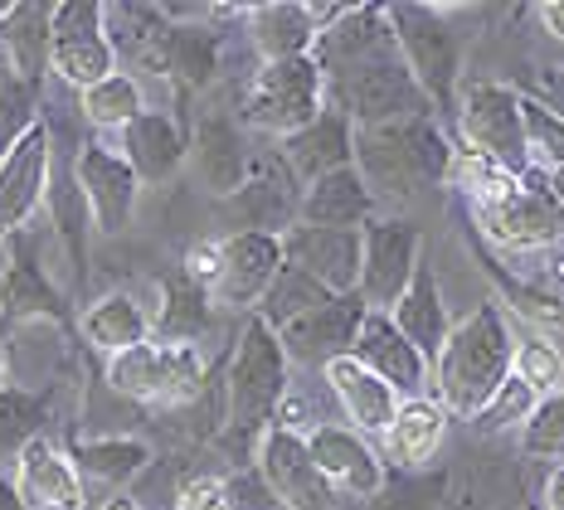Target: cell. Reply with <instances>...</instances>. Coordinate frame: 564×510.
<instances>
[{"instance_id": "cell-13", "label": "cell", "mask_w": 564, "mask_h": 510, "mask_svg": "<svg viewBox=\"0 0 564 510\" xmlns=\"http://www.w3.org/2000/svg\"><path fill=\"white\" fill-rule=\"evenodd\" d=\"M288 268L282 258V234H263V229H234L219 239V278L209 296L215 306H229V312H258L263 296L273 292L278 272Z\"/></svg>"}, {"instance_id": "cell-49", "label": "cell", "mask_w": 564, "mask_h": 510, "mask_svg": "<svg viewBox=\"0 0 564 510\" xmlns=\"http://www.w3.org/2000/svg\"><path fill=\"white\" fill-rule=\"evenodd\" d=\"M98 510H141V501H137V496H127V491H112Z\"/></svg>"}, {"instance_id": "cell-16", "label": "cell", "mask_w": 564, "mask_h": 510, "mask_svg": "<svg viewBox=\"0 0 564 510\" xmlns=\"http://www.w3.org/2000/svg\"><path fill=\"white\" fill-rule=\"evenodd\" d=\"M282 258L288 268L307 272L316 287L332 296L360 292V263H366V239L350 229H316V224H288L282 234Z\"/></svg>"}, {"instance_id": "cell-4", "label": "cell", "mask_w": 564, "mask_h": 510, "mask_svg": "<svg viewBox=\"0 0 564 510\" xmlns=\"http://www.w3.org/2000/svg\"><path fill=\"white\" fill-rule=\"evenodd\" d=\"M288 379H292V360L282 350V336L263 316H249L239 330V346H234L229 384H225L229 428L263 437L288 409Z\"/></svg>"}, {"instance_id": "cell-41", "label": "cell", "mask_w": 564, "mask_h": 510, "mask_svg": "<svg viewBox=\"0 0 564 510\" xmlns=\"http://www.w3.org/2000/svg\"><path fill=\"white\" fill-rule=\"evenodd\" d=\"M516 379H525L540 399L560 394V384H564L560 346H550L545 336H516Z\"/></svg>"}, {"instance_id": "cell-3", "label": "cell", "mask_w": 564, "mask_h": 510, "mask_svg": "<svg viewBox=\"0 0 564 510\" xmlns=\"http://www.w3.org/2000/svg\"><path fill=\"white\" fill-rule=\"evenodd\" d=\"M326 102L350 117L356 132H375V127L414 122V117H438L423 88L409 74L399 44H384L375 54H360L350 64L326 68Z\"/></svg>"}, {"instance_id": "cell-25", "label": "cell", "mask_w": 564, "mask_h": 510, "mask_svg": "<svg viewBox=\"0 0 564 510\" xmlns=\"http://www.w3.org/2000/svg\"><path fill=\"white\" fill-rule=\"evenodd\" d=\"M0 58L30 93L44 83V74H54V0H15L10 6V20L0 25Z\"/></svg>"}, {"instance_id": "cell-52", "label": "cell", "mask_w": 564, "mask_h": 510, "mask_svg": "<svg viewBox=\"0 0 564 510\" xmlns=\"http://www.w3.org/2000/svg\"><path fill=\"white\" fill-rule=\"evenodd\" d=\"M10 6H15V0H0V25H6V20H10Z\"/></svg>"}, {"instance_id": "cell-50", "label": "cell", "mask_w": 564, "mask_h": 510, "mask_svg": "<svg viewBox=\"0 0 564 510\" xmlns=\"http://www.w3.org/2000/svg\"><path fill=\"white\" fill-rule=\"evenodd\" d=\"M6 389H15V384H10V355L0 346V394H6Z\"/></svg>"}, {"instance_id": "cell-10", "label": "cell", "mask_w": 564, "mask_h": 510, "mask_svg": "<svg viewBox=\"0 0 564 510\" xmlns=\"http://www.w3.org/2000/svg\"><path fill=\"white\" fill-rule=\"evenodd\" d=\"M54 181V137L40 117H30L0 151V239H15L50 205Z\"/></svg>"}, {"instance_id": "cell-20", "label": "cell", "mask_w": 564, "mask_h": 510, "mask_svg": "<svg viewBox=\"0 0 564 510\" xmlns=\"http://www.w3.org/2000/svg\"><path fill=\"white\" fill-rule=\"evenodd\" d=\"M191 161L205 189L219 199H239L253 181V156H249V141H243V127L225 112H205L195 122Z\"/></svg>"}, {"instance_id": "cell-32", "label": "cell", "mask_w": 564, "mask_h": 510, "mask_svg": "<svg viewBox=\"0 0 564 510\" xmlns=\"http://www.w3.org/2000/svg\"><path fill=\"white\" fill-rule=\"evenodd\" d=\"M448 419L453 413L443 409L438 399H404L390 423V433L380 437L384 443V457L394 462V467H423L433 453L443 447V433H448Z\"/></svg>"}, {"instance_id": "cell-36", "label": "cell", "mask_w": 564, "mask_h": 510, "mask_svg": "<svg viewBox=\"0 0 564 510\" xmlns=\"http://www.w3.org/2000/svg\"><path fill=\"white\" fill-rule=\"evenodd\" d=\"M50 215H54V229H58V239H64L68 258H74V268L88 272L93 209L84 199V185H78V175H74V161H68L64 171H54V181H50Z\"/></svg>"}, {"instance_id": "cell-7", "label": "cell", "mask_w": 564, "mask_h": 510, "mask_svg": "<svg viewBox=\"0 0 564 510\" xmlns=\"http://www.w3.org/2000/svg\"><path fill=\"white\" fill-rule=\"evenodd\" d=\"M205 350L185 346V340H161L151 336L147 346L117 355L108 360V384L117 399L151 403V409H175V403H191L205 389Z\"/></svg>"}, {"instance_id": "cell-42", "label": "cell", "mask_w": 564, "mask_h": 510, "mask_svg": "<svg viewBox=\"0 0 564 510\" xmlns=\"http://www.w3.org/2000/svg\"><path fill=\"white\" fill-rule=\"evenodd\" d=\"M535 409H540V394L525 379H507V384L497 389V399L487 403V409L477 413V433H511V428H525V423L535 419Z\"/></svg>"}, {"instance_id": "cell-27", "label": "cell", "mask_w": 564, "mask_h": 510, "mask_svg": "<svg viewBox=\"0 0 564 510\" xmlns=\"http://www.w3.org/2000/svg\"><path fill=\"white\" fill-rule=\"evenodd\" d=\"M117 151L127 156L141 185H166L191 161V137L181 132V122L171 112H147L117 137Z\"/></svg>"}, {"instance_id": "cell-1", "label": "cell", "mask_w": 564, "mask_h": 510, "mask_svg": "<svg viewBox=\"0 0 564 510\" xmlns=\"http://www.w3.org/2000/svg\"><path fill=\"white\" fill-rule=\"evenodd\" d=\"M511 375H516V330L497 302H481L463 322H453L448 346L433 360V399L453 419H477Z\"/></svg>"}, {"instance_id": "cell-43", "label": "cell", "mask_w": 564, "mask_h": 510, "mask_svg": "<svg viewBox=\"0 0 564 510\" xmlns=\"http://www.w3.org/2000/svg\"><path fill=\"white\" fill-rule=\"evenodd\" d=\"M521 453L525 457H545L564 467V389L550 399H540L535 419L521 428Z\"/></svg>"}, {"instance_id": "cell-29", "label": "cell", "mask_w": 564, "mask_h": 510, "mask_svg": "<svg viewBox=\"0 0 564 510\" xmlns=\"http://www.w3.org/2000/svg\"><path fill=\"white\" fill-rule=\"evenodd\" d=\"M78 330H84V340L98 355L117 360V355L147 346V340L156 336V322H151V312L137 302L132 292H108L78 316Z\"/></svg>"}, {"instance_id": "cell-26", "label": "cell", "mask_w": 564, "mask_h": 510, "mask_svg": "<svg viewBox=\"0 0 564 510\" xmlns=\"http://www.w3.org/2000/svg\"><path fill=\"white\" fill-rule=\"evenodd\" d=\"M370 219H380V199L366 185V175L356 165L336 175H322L316 185L302 189V205H297V224H316V229H350L360 234Z\"/></svg>"}, {"instance_id": "cell-2", "label": "cell", "mask_w": 564, "mask_h": 510, "mask_svg": "<svg viewBox=\"0 0 564 510\" xmlns=\"http://www.w3.org/2000/svg\"><path fill=\"white\" fill-rule=\"evenodd\" d=\"M453 156L457 147L438 127V117L356 132V171L366 175L375 199H414L419 189L443 185L453 175Z\"/></svg>"}, {"instance_id": "cell-37", "label": "cell", "mask_w": 564, "mask_h": 510, "mask_svg": "<svg viewBox=\"0 0 564 510\" xmlns=\"http://www.w3.org/2000/svg\"><path fill=\"white\" fill-rule=\"evenodd\" d=\"M322 302H332V292L326 287H316V282L307 278V272H297V268H282L278 272V282H273V292L263 296V306H258L253 316H263L273 330H282V326H292L297 316H307V312H316Z\"/></svg>"}, {"instance_id": "cell-15", "label": "cell", "mask_w": 564, "mask_h": 510, "mask_svg": "<svg viewBox=\"0 0 564 510\" xmlns=\"http://www.w3.org/2000/svg\"><path fill=\"white\" fill-rule=\"evenodd\" d=\"M74 175H78V185H84V199L93 209V229L98 234L132 229L141 181L112 141H84V147L74 151Z\"/></svg>"}, {"instance_id": "cell-22", "label": "cell", "mask_w": 564, "mask_h": 510, "mask_svg": "<svg viewBox=\"0 0 564 510\" xmlns=\"http://www.w3.org/2000/svg\"><path fill=\"white\" fill-rule=\"evenodd\" d=\"M278 156L292 171V181H302V189H307L322 181V175H336V171H346V165H356V127H350L346 112L326 108L312 127H302V132H292L282 141Z\"/></svg>"}, {"instance_id": "cell-31", "label": "cell", "mask_w": 564, "mask_h": 510, "mask_svg": "<svg viewBox=\"0 0 564 510\" xmlns=\"http://www.w3.org/2000/svg\"><path fill=\"white\" fill-rule=\"evenodd\" d=\"M390 316H394V326L429 355V365L438 360L443 346H448V336H453V316H448V302H443V287H438V278H433L429 258H423L419 278L409 282V292L394 302Z\"/></svg>"}, {"instance_id": "cell-46", "label": "cell", "mask_w": 564, "mask_h": 510, "mask_svg": "<svg viewBox=\"0 0 564 510\" xmlns=\"http://www.w3.org/2000/svg\"><path fill=\"white\" fill-rule=\"evenodd\" d=\"M535 15H540V25H545L550 40H560V44H564V0H545V6H540Z\"/></svg>"}, {"instance_id": "cell-21", "label": "cell", "mask_w": 564, "mask_h": 510, "mask_svg": "<svg viewBox=\"0 0 564 510\" xmlns=\"http://www.w3.org/2000/svg\"><path fill=\"white\" fill-rule=\"evenodd\" d=\"M15 491L30 510H84L88 501V481L78 477L74 453L54 437H34L15 457Z\"/></svg>"}, {"instance_id": "cell-19", "label": "cell", "mask_w": 564, "mask_h": 510, "mask_svg": "<svg viewBox=\"0 0 564 510\" xmlns=\"http://www.w3.org/2000/svg\"><path fill=\"white\" fill-rule=\"evenodd\" d=\"M350 355H356L366 370L380 375L399 399H423V389H433V365H429V355H423L414 340H409L404 330L394 326L390 312H370V316H366V326H360L356 350H350Z\"/></svg>"}, {"instance_id": "cell-9", "label": "cell", "mask_w": 564, "mask_h": 510, "mask_svg": "<svg viewBox=\"0 0 564 510\" xmlns=\"http://www.w3.org/2000/svg\"><path fill=\"white\" fill-rule=\"evenodd\" d=\"M54 78L74 93L98 88L122 68L108 40V6L102 0H54Z\"/></svg>"}, {"instance_id": "cell-30", "label": "cell", "mask_w": 564, "mask_h": 510, "mask_svg": "<svg viewBox=\"0 0 564 510\" xmlns=\"http://www.w3.org/2000/svg\"><path fill=\"white\" fill-rule=\"evenodd\" d=\"M151 74L166 78L181 98L209 88V78L219 74V34L205 25H175L171 20V34H166V44H161Z\"/></svg>"}, {"instance_id": "cell-35", "label": "cell", "mask_w": 564, "mask_h": 510, "mask_svg": "<svg viewBox=\"0 0 564 510\" xmlns=\"http://www.w3.org/2000/svg\"><path fill=\"white\" fill-rule=\"evenodd\" d=\"M161 296H166V306H161V316H156V336L161 340H185V346H195V340L209 330V306H215L209 287H199L195 278L175 272L166 287H161Z\"/></svg>"}, {"instance_id": "cell-44", "label": "cell", "mask_w": 564, "mask_h": 510, "mask_svg": "<svg viewBox=\"0 0 564 510\" xmlns=\"http://www.w3.org/2000/svg\"><path fill=\"white\" fill-rule=\"evenodd\" d=\"M229 486V510H288L273 496V486L263 481V471H239V477H225Z\"/></svg>"}, {"instance_id": "cell-48", "label": "cell", "mask_w": 564, "mask_h": 510, "mask_svg": "<svg viewBox=\"0 0 564 510\" xmlns=\"http://www.w3.org/2000/svg\"><path fill=\"white\" fill-rule=\"evenodd\" d=\"M0 510H30L25 501H20V491H15V477H0Z\"/></svg>"}, {"instance_id": "cell-8", "label": "cell", "mask_w": 564, "mask_h": 510, "mask_svg": "<svg viewBox=\"0 0 564 510\" xmlns=\"http://www.w3.org/2000/svg\"><path fill=\"white\" fill-rule=\"evenodd\" d=\"M521 98L525 93H516L511 83H491V78L463 83V98H457V147L507 165L511 175H531Z\"/></svg>"}, {"instance_id": "cell-40", "label": "cell", "mask_w": 564, "mask_h": 510, "mask_svg": "<svg viewBox=\"0 0 564 510\" xmlns=\"http://www.w3.org/2000/svg\"><path fill=\"white\" fill-rule=\"evenodd\" d=\"M40 423H44V399L25 394V389H6L0 394V457L6 453L20 457L34 437H44Z\"/></svg>"}, {"instance_id": "cell-47", "label": "cell", "mask_w": 564, "mask_h": 510, "mask_svg": "<svg viewBox=\"0 0 564 510\" xmlns=\"http://www.w3.org/2000/svg\"><path fill=\"white\" fill-rule=\"evenodd\" d=\"M540 501H545V510H564V467H555L545 477V496Z\"/></svg>"}, {"instance_id": "cell-33", "label": "cell", "mask_w": 564, "mask_h": 510, "mask_svg": "<svg viewBox=\"0 0 564 510\" xmlns=\"http://www.w3.org/2000/svg\"><path fill=\"white\" fill-rule=\"evenodd\" d=\"M74 467L84 481H98V486H112L122 491L127 481H137L141 471L151 467V447L141 437H122V433H108V437H78L74 447Z\"/></svg>"}, {"instance_id": "cell-38", "label": "cell", "mask_w": 564, "mask_h": 510, "mask_svg": "<svg viewBox=\"0 0 564 510\" xmlns=\"http://www.w3.org/2000/svg\"><path fill=\"white\" fill-rule=\"evenodd\" d=\"M521 117H525V156H531V171L540 175L564 171V112L545 108L540 98H521Z\"/></svg>"}, {"instance_id": "cell-45", "label": "cell", "mask_w": 564, "mask_h": 510, "mask_svg": "<svg viewBox=\"0 0 564 510\" xmlns=\"http://www.w3.org/2000/svg\"><path fill=\"white\" fill-rule=\"evenodd\" d=\"M175 510H229L225 477H191L175 491Z\"/></svg>"}, {"instance_id": "cell-24", "label": "cell", "mask_w": 564, "mask_h": 510, "mask_svg": "<svg viewBox=\"0 0 564 510\" xmlns=\"http://www.w3.org/2000/svg\"><path fill=\"white\" fill-rule=\"evenodd\" d=\"M44 316L58 322V326L74 322V316H68L64 292L44 278V268L34 263L30 243L15 234V239H10V268H6V278H0V326L44 322Z\"/></svg>"}, {"instance_id": "cell-51", "label": "cell", "mask_w": 564, "mask_h": 510, "mask_svg": "<svg viewBox=\"0 0 564 510\" xmlns=\"http://www.w3.org/2000/svg\"><path fill=\"white\" fill-rule=\"evenodd\" d=\"M545 185H550V195H555V199H560V205H564V171H555V175H545Z\"/></svg>"}, {"instance_id": "cell-39", "label": "cell", "mask_w": 564, "mask_h": 510, "mask_svg": "<svg viewBox=\"0 0 564 510\" xmlns=\"http://www.w3.org/2000/svg\"><path fill=\"white\" fill-rule=\"evenodd\" d=\"M525 175H511L507 165H497V161H487V156H477V151H467V147H457V156H453V175H448V185L453 189H463L467 195V205H491V199H501L507 189H516Z\"/></svg>"}, {"instance_id": "cell-17", "label": "cell", "mask_w": 564, "mask_h": 510, "mask_svg": "<svg viewBox=\"0 0 564 510\" xmlns=\"http://www.w3.org/2000/svg\"><path fill=\"white\" fill-rule=\"evenodd\" d=\"M366 316H370V306H366V296L360 292L332 296V302H322L316 312L297 316L292 326L278 330L282 350H288L292 365H322L326 370L332 360L356 350V336H360V326H366Z\"/></svg>"}, {"instance_id": "cell-34", "label": "cell", "mask_w": 564, "mask_h": 510, "mask_svg": "<svg viewBox=\"0 0 564 510\" xmlns=\"http://www.w3.org/2000/svg\"><path fill=\"white\" fill-rule=\"evenodd\" d=\"M78 112H84L88 127H98V132H112L122 137L127 127L137 122V117H147V93H141V83L127 74V68H117L112 78H102L98 88L78 93Z\"/></svg>"}, {"instance_id": "cell-5", "label": "cell", "mask_w": 564, "mask_h": 510, "mask_svg": "<svg viewBox=\"0 0 564 510\" xmlns=\"http://www.w3.org/2000/svg\"><path fill=\"white\" fill-rule=\"evenodd\" d=\"M390 10V30L394 44L404 54L409 74L423 88V98L433 102V112H453L457 117V98H463V40L448 20L457 15L453 6H384Z\"/></svg>"}, {"instance_id": "cell-18", "label": "cell", "mask_w": 564, "mask_h": 510, "mask_svg": "<svg viewBox=\"0 0 564 510\" xmlns=\"http://www.w3.org/2000/svg\"><path fill=\"white\" fill-rule=\"evenodd\" d=\"M312 457L322 467V477L336 486L340 496H356V501H370V496L384 491V457L375 453V443L366 433H356L350 423H316L307 428Z\"/></svg>"}, {"instance_id": "cell-6", "label": "cell", "mask_w": 564, "mask_h": 510, "mask_svg": "<svg viewBox=\"0 0 564 510\" xmlns=\"http://www.w3.org/2000/svg\"><path fill=\"white\" fill-rule=\"evenodd\" d=\"M332 102H326V74L316 64V54L302 58H282V64H258L243 93V112L239 122L253 127L263 137L288 141L292 132L312 127Z\"/></svg>"}, {"instance_id": "cell-28", "label": "cell", "mask_w": 564, "mask_h": 510, "mask_svg": "<svg viewBox=\"0 0 564 510\" xmlns=\"http://www.w3.org/2000/svg\"><path fill=\"white\" fill-rule=\"evenodd\" d=\"M243 30H249L258 64H282V58L316 54V40H322V30L312 25V10L302 0L243 6Z\"/></svg>"}, {"instance_id": "cell-12", "label": "cell", "mask_w": 564, "mask_h": 510, "mask_svg": "<svg viewBox=\"0 0 564 510\" xmlns=\"http://www.w3.org/2000/svg\"><path fill=\"white\" fill-rule=\"evenodd\" d=\"M366 263H360V296L370 312H394V302L409 292V282L423 268V234L399 215H380L360 229Z\"/></svg>"}, {"instance_id": "cell-14", "label": "cell", "mask_w": 564, "mask_h": 510, "mask_svg": "<svg viewBox=\"0 0 564 510\" xmlns=\"http://www.w3.org/2000/svg\"><path fill=\"white\" fill-rule=\"evenodd\" d=\"M253 462H258L263 481L273 486V496L288 510H336L340 491L322 477V467H316L312 443H307V433L302 428L273 423V428L258 437Z\"/></svg>"}, {"instance_id": "cell-23", "label": "cell", "mask_w": 564, "mask_h": 510, "mask_svg": "<svg viewBox=\"0 0 564 510\" xmlns=\"http://www.w3.org/2000/svg\"><path fill=\"white\" fill-rule=\"evenodd\" d=\"M322 375H326V389L336 394V403H340V413H346L350 428L366 433V437H384V433H390V423H394V413H399V403H404V399H399L380 375L366 370L356 355H340V360H332Z\"/></svg>"}, {"instance_id": "cell-11", "label": "cell", "mask_w": 564, "mask_h": 510, "mask_svg": "<svg viewBox=\"0 0 564 510\" xmlns=\"http://www.w3.org/2000/svg\"><path fill=\"white\" fill-rule=\"evenodd\" d=\"M473 219L507 253H540V248L564 239V205L550 195L540 171H531L521 185L507 189L501 199H491V205H477Z\"/></svg>"}]
</instances>
